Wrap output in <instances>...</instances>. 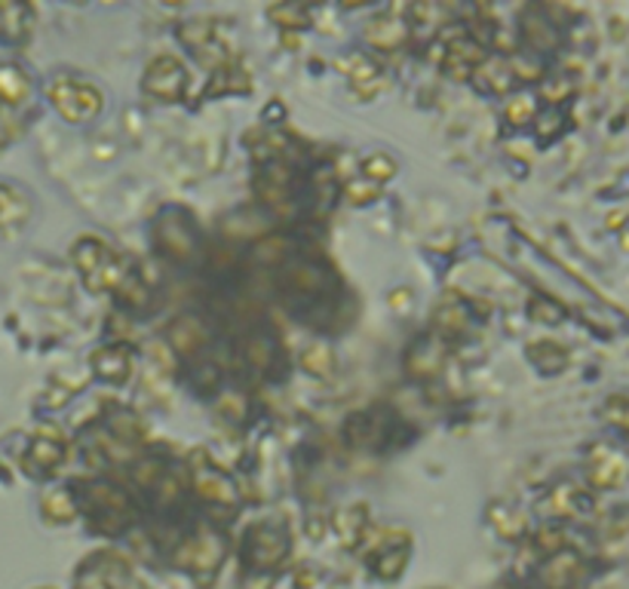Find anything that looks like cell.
<instances>
[{"label": "cell", "mask_w": 629, "mask_h": 589, "mask_svg": "<svg viewBox=\"0 0 629 589\" xmlns=\"http://www.w3.org/2000/svg\"><path fill=\"white\" fill-rule=\"evenodd\" d=\"M522 37H525V44L537 49V52H549V49L559 47V28H556V22H549L541 10H529V13H525Z\"/></svg>", "instance_id": "4fadbf2b"}, {"label": "cell", "mask_w": 629, "mask_h": 589, "mask_svg": "<svg viewBox=\"0 0 629 589\" xmlns=\"http://www.w3.org/2000/svg\"><path fill=\"white\" fill-rule=\"evenodd\" d=\"M154 243L166 255L169 262H191L197 249V228L191 215L181 209H166V213L154 221Z\"/></svg>", "instance_id": "3957f363"}, {"label": "cell", "mask_w": 629, "mask_h": 589, "mask_svg": "<svg viewBox=\"0 0 629 589\" xmlns=\"http://www.w3.org/2000/svg\"><path fill=\"white\" fill-rule=\"evenodd\" d=\"M590 482L596 485V489H614V485H620L624 482V476H627V464L620 455H614L612 448H598L593 460H590Z\"/></svg>", "instance_id": "7c38bea8"}, {"label": "cell", "mask_w": 629, "mask_h": 589, "mask_svg": "<svg viewBox=\"0 0 629 589\" xmlns=\"http://www.w3.org/2000/svg\"><path fill=\"white\" fill-rule=\"evenodd\" d=\"M439 341H418L408 353V375L434 377L442 369L446 360V347H436Z\"/></svg>", "instance_id": "ac0fdd59"}, {"label": "cell", "mask_w": 629, "mask_h": 589, "mask_svg": "<svg viewBox=\"0 0 629 589\" xmlns=\"http://www.w3.org/2000/svg\"><path fill=\"white\" fill-rule=\"evenodd\" d=\"M47 96L52 101V108L66 117L68 123H86L90 117H96L102 111V93L98 86L78 77H56L47 86Z\"/></svg>", "instance_id": "7a4b0ae2"}, {"label": "cell", "mask_w": 629, "mask_h": 589, "mask_svg": "<svg viewBox=\"0 0 629 589\" xmlns=\"http://www.w3.org/2000/svg\"><path fill=\"white\" fill-rule=\"evenodd\" d=\"M218 411H222V418H227V421H242V418H246V402L240 399V393H225V396L218 399Z\"/></svg>", "instance_id": "d590c367"}, {"label": "cell", "mask_w": 629, "mask_h": 589, "mask_svg": "<svg viewBox=\"0 0 629 589\" xmlns=\"http://www.w3.org/2000/svg\"><path fill=\"white\" fill-rule=\"evenodd\" d=\"M222 556H225V540L203 531L178 550V565L191 568V572H212V568H218Z\"/></svg>", "instance_id": "ba28073f"}, {"label": "cell", "mask_w": 629, "mask_h": 589, "mask_svg": "<svg viewBox=\"0 0 629 589\" xmlns=\"http://www.w3.org/2000/svg\"><path fill=\"white\" fill-rule=\"evenodd\" d=\"M286 553H289V538H286V531H280L274 525H261V528H256L249 534V558H252V565L271 568Z\"/></svg>", "instance_id": "9c48e42d"}, {"label": "cell", "mask_w": 629, "mask_h": 589, "mask_svg": "<svg viewBox=\"0 0 629 589\" xmlns=\"http://www.w3.org/2000/svg\"><path fill=\"white\" fill-rule=\"evenodd\" d=\"M40 509L52 522H71L74 519V501H71V494L66 489H52L49 494H44Z\"/></svg>", "instance_id": "4316f807"}, {"label": "cell", "mask_w": 629, "mask_h": 589, "mask_svg": "<svg viewBox=\"0 0 629 589\" xmlns=\"http://www.w3.org/2000/svg\"><path fill=\"white\" fill-rule=\"evenodd\" d=\"M34 13L25 3H0V40L3 44H25L32 34Z\"/></svg>", "instance_id": "8fae6325"}, {"label": "cell", "mask_w": 629, "mask_h": 589, "mask_svg": "<svg viewBox=\"0 0 629 589\" xmlns=\"http://www.w3.org/2000/svg\"><path fill=\"white\" fill-rule=\"evenodd\" d=\"M188 86V74H185V65L178 62L176 56H157L145 71V81H142V89L147 96L163 98V101H176L185 93Z\"/></svg>", "instance_id": "8992f818"}, {"label": "cell", "mask_w": 629, "mask_h": 589, "mask_svg": "<svg viewBox=\"0 0 629 589\" xmlns=\"http://www.w3.org/2000/svg\"><path fill=\"white\" fill-rule=\"evenodd\" d=\"M529 360H532L541 372L556 375V372H562L565 365H568V350L559 347L556 341H534L532 347H529Z\"/></svg>", "instance_id": "cb8c5ba5"}, {"label": "cell", "mask_w": 629, "mask_h": 589, "mask_svg": "<svg viewBox=\"0 0 629 589\" xmlns=\"http://www.w3.org/2000/svg\"><path fill=\"white\" fill-rule=\"evenodd\" d=\"M178 37H181V44L191 47L194 59L203 68L225 65L227 52L225 47H222V40H218V34H215V25H212V22H206V19L185 22V25L178 28Z\"/></svg>", "instance_id": "52a82bcc"}, {"label": "cell", "mask_w": 629, "mask_h": 589, "mask_svg": "<svg viewBox=\"0 0 629 589\" xmlns=\"http://www.w3.org/2000/svg\"><path fill=\"white\" fill-rule=\"evenodd\" d=\"M242 357H246V362H249L252 369L268 372L276 360V344L271 341L264 332H256V335H249L246 344H242Z\"/></svg>", "instance_id": "d4e9b609"}, {"label": "cell", "mask_w": 629, "mask_h": 589, "mask_svg": "<svg viewBox=\"0 0 629 589\" xmlns=\"http://www.w3.org/2000/svg\"><path fill=\"white\" fill-rule=\"evenodd\" d=\"M381 433H384V418L375 414V411L354 414L347 421V440L354 442V445H375V442L381 440Z\"/></svg>", "instance_id": "603a6c76"}, {"label": "cell", "mask_w": 629, "mask_h": 589, "mask_svg": "<svg viewBox=\"0 0 629 589\" xmlns=\"http://www.w3.org/2000/svg\"><path fill=\"white\" fill-rule=\"evenodd\" d=\"M301 365H305L310 375L329 377L332 369H335V353H332L329 344H310L305 350V357H301Z\"/></svg>", "instance_id": "83f0119b"}, {"label": "cell", "mask_w": 629, "mask_h": 589, "mask_svg": "<svg viewBox=\"0 0 629 589\" xmlns=\"http://www.w3.org/2000/svg\"><path fill=\"white\" fill-rule=\"evenodd\" d=\"M163 476H166V470H163L161 460H142V464L135 467V482H139L142 489H154Z\"/></svg>", "instance_id": "e575fe53"}, {"label": "cell", "mask_w": 629, "mask_h": 589, "mask_svg": "<svg viewBox=\"0 0 629 589\" xmlns=\"http://www.w3.org/2000/svg\"><path fill=\"white\" fill-rule=\"evenodd\" d=\"M479 89H485V93H495V96H500V93H507L510 86H513V62H507V59H485L483 65H479Z\"/></svg>", "instance_id": "44dd1931"}, {"label": "cell", "mask_w": 629, "mask_h": 589, "mask_svg": "<svg viewBox=\"0 0 629 589\" xmlns=\"http://www.w3.org/2000/svg\"><path fill=\"white\" fill-rule=\"evenodd\" d=\"M117 298H120V304H127V308H145L147 304V286L142 279L132 274L120 289H117Z\"/></svg>", "instance_id": "4dcf8cb0"}, {"label": "cell", "mask_w": 629, "mask_h": 589, "mask_svg": "<svg viewBox=\"0 0 629 589\" xmlns=\"http://www.w3.org/2000/svg\"><path fill=\"white\" fill-rule=\"evenodd\" d=\"M556 123H562V117L556 115V111H549V115H544L541 120H537V135H541L544 142H547V139H553V132L559 130Z\"/></svg>", "instance_id": "f35d334b"}, {"label": "cell", "mask_w": 629, "mask_h": 589, "mask_svg": "<svg viewBox=\"0 0 629 589\" xmlns=\"http://www.w3.org/2000/svg\"><path fill=\"white\" fill-rule=\"evenodd\" d=\"M32 96V81L19 65H0V101L22 105Z\"/></svg>", "instance_id": "ffe728a7"}, {"label": "cell", "mask_w": 629, "mask_h": 589, "mask_svg": "<svg viewBox=\"0 0 629 589\" xmlns=\"http://www.w3.org/2000/svg\"><path fill=\"white\" fill-rule=\"evenodd\" d=\"M210 341V332L206 326L200 323V320H191V316H181L176 320L173 326H169V344H173V350L181 353V357H197L203 347Z\"/></svg>", "instance_id": "30bf717a"}, {"label": "cell", "mask_w": 629, "mask_h": 589, "mask_svg": "<svg viewBox=\"0 0 629 589\" xmlns=\"http://www.w3.org/2000/svg\"><path fill=\"white\" fill-rule=\"evenodd\" d=\"M194 489L200 497H206L212 504H237V491L230 485V479L215 470H197Z\"/></svg>", "instance_id": "d6986e66"}, {"label": "cell", "mask_w": 629, "mask_h": 589, "mask_svg": "<svg viewBox=\"0 0 629 589\" xmlns=\"http://www.w3.org/2000/svg\"><path fill=\"white\" fill-rule=\"evenodd\" d=\"M366 40H369L371 47H378V49L403 47L405 40H408V25L393 16L371 19L369 28H366Z\"/></svg>", "instance_id": "9a60e30c"}, {"label": "cell", "mask_w": 629, "mask_h": 589, "mask_svg": "<svg viewBox=\"0 0 629 589\" xmlns=\"http://www.w3.org/2000/svg\"><path fill=\"white\" fill-rule=\"evenodd\" d=\"M74 264L81 267L83 283L93 292H117L132 277L123 259L102 240H81L74 245Z\"/></svg>", "instance_id": "6da1fadb"}, {"label": "cell", "mask_w": 629, "mask_h": 589, "mask_svg": "<svg viewBox=\"0 0 629 589\" xmlns=\"http://www.w3.org/2000/svg\"><path fill=\"white\" fill-rule=\"evenodd\" d=\"M470 323V313L458 304V301H449V304H442L439 311H436V326L439 332H446V335H461Z\"/></svg>", "instance_id": "f1b7e54d"}, {"label": "cell", "mask_w": 629, "mask_h": 589, "mask_svg": "<svg viewBox=\"0 0 629 589\" xmlns=\"http://www.w3.org/2000/svg\"><path fill=\"white\" fill-rule=\"evenodd\" d=\"M405 558H408V546H396V550H388L384 556L378 558V574H384V577H396V574L403 572Z\"/></svg>", "instance_id": "836d02e7"}, {"label": "cell", "mask_w": 629, "mask_h": 589, "mask_svg": "<svg viewBox=\"0 0 629 589\" xmlns=\"http://www.w3.org/2000/svg\"><path fill=\"white\" fill-rule=\"evenodd\" d=\"M280 289L286 292L292 301H307L313 304L317 298H325L332 289V277L329 271L313 262H292L283 267L280 274Z\"/></svg>", "instance_id": "5b68a950"}, {"label": "cell", "mask_w": 629, "mask_h": 589, "mask_svg": "<svg viewBox=\"0 0 629 589\" xmlns=\"http://www.w3.org/2000/svg\"><path fill=\"white\" fill-rule=\"evenodd\" d=\"M503 115H507V120H510L513 127H525V123L534 117V101L529 96L510 98V105H507Z\"/></svg>", "instance_id": "1f68e13d"}, {"label": "cell", "mask_w": 629, "mask_h": 589, "mask_svg": "<svg viewBox=\"0 0 629 589\" xmlns=\"http://www.w3.org/2000/svg\"><path fill=\"white\" fill-rule=\"evenodd\" d=\"M363 172H366V179L384 181V179H390L393 172H396V164H393V157H388V154H375V157H369V160H366Z\"/></svg>", "instance_id": "d6a6232c"}, {"label": "cell", "mask_w": 629, "mask_h": 589, "mask_svg": "<svg viewBox=\"0 0 629 589\" xmlns=\"http://www.w3.org/2000/svg\"><path fill=\"white\" fill-rule=\"evenodd\" d=\"M83 489V504L90 509V516H93V522L102 531H120L123 525L132 519V504L130 497L123 494L120 489H111V485H86L81 482Z\"/></svg>", "instance_id": "277c9868"}, {"label": "cell", "mask_w": 629, "mask_h": 589, "mask_svg": "<svg viewBox=\"0 0 629 589\" xmlns=\"http://www.w3.org/2000/svg\"><path fill=\"white\" fill-rule=\"evenodd\" d=\"M347 196H351L354 203H369L371 196H378V188H375V184H359V181H356V184L347 188Z\"/></svg>", "instance_id": "ab89813d"}, {"label": "cell", "mask_w": 629, "mask_h": 589, "mask_svg": "<svg viewBox=\"0 0 629 589\" xmlns=\"http://www.w3.org/2000/svg\"><path fill=\"white\" fill-rule=\"evenodd\" d=\"M529 313H532V320H537V323H547V326H556V323H562L565 320V311L553 301V298H534L532 308H529Z\"/></svg>", "instance_id": "f546056e"}, {"label": "cell", "mask_w": 629, "mask_h": 589, "mask_svg": "<svg viewBox=\"0 0 629 589\" xmlns=\"http://www.w3.org/2000/svg\"><path fill=\"white\" fill-rule=\"evenodd\" d=\"M93 369L98 377L120 384L130 377V353L123 347H102L93 353Z\"/></svg>", "instance_id": "e0dca14e"}, {"label": "cell", "mask_w": 629, "mask_h": 589, "mask_svg": "<svg viewBox=\"0 0 629 589\" xmlns=\"http://www.w3.org/2000/svg\"><path fill=\"white\" fill-rule=\"evenodd\" d=\"M583 562L574 553H556L549 558V565L541 572V580L547 584L549 589H568L574 587L581 580Z\"/></svg>", "instance_id": "5bb4252c"}, {"label": "cell", "mask_w": 629, "mask_h": 589, "mask_svg": "<svg viewBox=\"0 0 629 589\" xmlns=\"http://www.w3.org/2000/svg\"><path fill=\"white\" fill-rule=\"evenodd\" d=\"M66 455L62 442L59 440H34L32 448H28V458H25V467L34 470V473H49L52 467H59V460Z\"/></svg>", "instance_id": "7402d4cb"}, {"label": "cell", "mask_w": 629, "mask_h": 589, "mask_svg": "<svg viewBox=\"0 0 629 589\" xmlns=\"http://www.w3.org/2000/svg\"><path fill=\"white\" fill-rule=\"evenodd\" d=\"M32 215V200L25 191H19L13 184H0V228H16L22 221H28Z\"/></svg>", "instance_id": "2e32d148"}, {"label": "cell", "mask_w": 629, "mask_h": 589, "mask_svg": "<svg viewBox=\"0 0 629 589\" xmlns=\"http://www.w3.org/2000/svg\"><path fill=\"white\" fill-rule=\"evenodd\" d=\"M271 16H274L276 22H283L286 28H289V22H292V28H305L307 25L305 7H274V10H271Z\"/></svg>", "instance_id": "8d00e7d4"}, {"label": "cell", "mask_w": 629, "mask_h": 589, "mask_svg": "<svg viewBox=\"0 0 629 589\" xmlns=\"http://www.w3.org/2000/svg\"><path fill=\"white\" fill-rule=\"evenodd\" d=\"M157 489H161V504L163 507H173L178 497H181V485H178L176 476H163L161 482H157Z\"/></svg>", "instance_id": "74e56055"}, {"label": "cell", "mask_w": 629, "mask_h": 589, "mask_svg": "<svg viewBox=\"0 0 629 589\" xmlns=\"http://www.w3.org/2000/svg\"><path fill=\"white\" fill-rule=\"evenodd\" d=\"M473 65H483V49L476 47V44H467V40L452 44V49H449V59H446L449 74H452V77H467V71Z\"/></svg>", "instance_id": "484cf974"}]
</instances>
